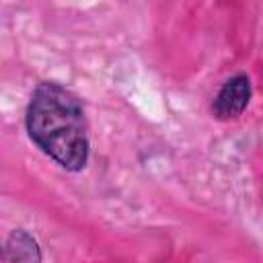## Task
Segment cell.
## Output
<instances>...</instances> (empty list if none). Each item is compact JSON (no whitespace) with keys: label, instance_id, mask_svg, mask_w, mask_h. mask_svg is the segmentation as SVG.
Listing matches in <instances>:
<instances>
[{"label":"cell","instance_id":"7a4b0ae2","mask_svg":"<svg viewBox=\"0 0 263 263\" xmlns=\"http://www.w3.org/2000/svg\"><path fill=\"white\" fill-rule=\"evenodd\" d=\"M251 80L247 74H236L230 80L224 82V86L218 90L216 99H214V115L222 121H230L236 119L238 115H242V111L247 109L249 101H251Z\"/></svg>","mask_w":263,"mask_h":263},{"label":"cell","instance_id":"3957f363","mask_svg":"<svg viewBox=\"0 0 263 263\" xmlns=\"http://www.w3.org/2000/svg\"><path fill=\"white\" fill-rule=\"evenodd\" d=\"M4 255L8 263H41V251L37 240L23 228L10 232V236L6 238Z\"/></svg>","mask_w":263,"mask_h":263},{"label":"cell","instance_id":"6da1fadb","mask_svg":"<svg viewBox=\"0 0 263 263\" xmlns=\"http://www.w3.org/2000/svg\"><path fill=\"white\" fill-rule=\"evenodd\" d=\"M29 138L66 171H82L88 162V121L80 99L58 82L35 86L27 107Z\"/></svg>","mask_w":263,"mask_h":263}]
</instances>
